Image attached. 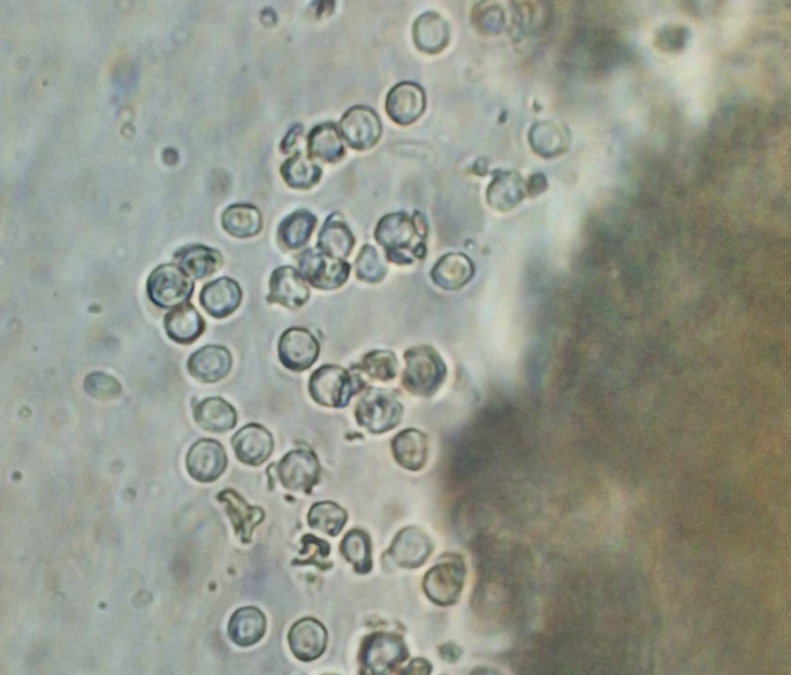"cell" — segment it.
Here are the masks:
<instances>
[{
    "label": "cell",
    "mask_w": 791,
    "mask_h": 675,
    "mask_svg": "<svg viewBox=\"0 0 791 675\" xmlns=\"http://www.w3.org/2000/svg\"><path fill=\"white\" fill-rule=\"evenodd\" d=\"M280 172L288 186L301 190L313 188L322 177L320 165L302 152L294 153L291 159L285 161Z\"/></svg>",
    "instance_id": "d6a6232c"
},
{
    "label": "cell",
    "mask_w": 791,
    "mask_h": 675,
    "mask_svg": "<svg viewBox=\"0 0 791 675\" xmlns=\"http://www.w3.org/2000/svg\"><path fill=\"white\" fill-rule=\"evenodd\" d=\"M392 451L401 467L418 471L428 461L429 441L420 430H403L392 441Z\"/></svg>",
    "instance_id": "d4e9b609"
},
{
    "label": "cell",
    "mask_w": 791,
    "mask_h": 675,
    "mask_svg": "<svg viewBox=\"0 0 791 675\" xmlns=\"http://www.w3.org/2000/svg\"><path fill=\"white\" fill-rule=\"evenodd\" d=\"M524 197L523 181L515 172H496L494 181L488 186V204L505 211L519 204Z\"/></svg>",
    "instance_id": "1f68e13d"
},
{
    "label": "cell",
    "mask_w": 791,
    "mask_h": 675,
    "mask_svg": "<svg viewBox=\"0 0 791 675\" xmlns=\"http://www.w3.org/2000/svg\"><path fill=\"white\" fill-rule=\"evenodd\" d=\"M360 368L371 379L389 382L396 378L397 359L389 351H372L364 356Z\"/></svg>",
    "instance_id": "d590c367"
},
{
    "label": "cell",
    "mask_w": 791,
    "mask_h": 675,
    "mask_svg": "<svg viewBox=\"0 0 791 675\" xmlns=\"http://www.w3.org/2000/svg\"><path fill=\"white\" fill-rule=\"evenodd\" d=\"M310 291L304 277L293 267H280L273 271L269 280L268 302L289 309H298L309 300Z\"/></svg>",
    "instance_id": "4fadbf2b"
},
{
    "label": "cell",
    "mask_w": 791,
    "mask_h": 675,
    "mask_svg": "<svg viewBox=\"0 0 791 675\" xmlns=\"http://www.w3.org/2000/svg\"><path fill=\"white\" fill-rule=\"evenodd\" d=\"M277 476L285 490L310 492L320 482V461L312 450H293L277 465Z\"/></svg>",
    "instance_id": "52a82bcc"
},
{
    "label": "cell",
    "mask_w": 791,
    "mask_h": 675,
    "mask_svg": "<svg viewBox=\"0 0 791 675\" xmlns=\"http://www.w3.org/2000/svg\"><path fill=\"white\" fill-rule=\"evenodd\" d=\"M194 291L188 273L177 264L159 265L149 276L148 297L159 308H177L186 304Z\"/></svg>",
    "instance_id": "5b68a950"
},
{
    "label": "cell",
    "mask_w": 791,
    "mask_h": 675,
    "mask_svg": "<svg viewBox=\"0 0 791 675\" xmlns=\"http://www.w3.org/2000/svg\"><path fill=\"white\" fill-rule=\"evenodd\" d=\"M432 549L430 538L421 529L411 527L397 534L389 553L400 566L418 567L428 559Z\"/></svg>",
    "instance_id": "603a6c76"
},
{
    "label": "cell",
    "mask_w": 791,
    "mask_h": 675,
    "mask_svg": "<svg viewBox=\"0 0 791 675\" xmlns=\"http://www.w3.org/2000/svg\"><path fill=\"white\" fill-rule=\"evenodd\" d=\"M316 226V215L308 210L294 211L280 223V243L288 250H298V248L304 247L309 242Z\"/></svg>",
    "instance_id": "4dcf8cb0"
},
{
    "label": "cell",
    "mask_w": 791,
    "mask_h": 675,
    "mask_svg": "<svg viewBox=\"0 0 791 675\" xmlns=\"http://www.w3.org/2000/svg\"><path fill=\"white\" fill-rule=\"evenodd\" d=\"M355 273L359 280L371 284L380 283L387 275V267L381 260L378 251L370 244H366L360 250L355 262Z\"/></svg>",
    "instance_id": "8d00e7d4"
},
{
    "label": "cell",
    "mask_w": 791,
    "mask_h": 675,
    "mask_svg": "<svg viewBox=\"0 0 791 675\" xmlns=\"http://www.w3.org/2000/svg\"><path fill=\"white\" fill-rule=\"evenodd\" d=\"M168 337L180 345H192L204 334L206 323L192 304L177 306L165 316Z\"/></svg>",
    "instance_id": "7402d4cb"
},
{
    "label": "cell",
    "mask_w": 791,
    "mask_h": 675,
    "mask_svg": "<svg viewBox=\"0 0 791 675\" xmlns=\"http://www.w3.org/2000/svg\"><path fill=\"white\" fill-rule=\"evenodd\" d=\"M320 355V343L310 331L292 327L281 335L279 343L280 362L288 370L301 372L312 367Z\"/></svg>",
    "instance_id": "30bf717a"
},
{
    "label": "cell",
    "mask_w": 791,
    "mask_h": 675,
    "mask_svg": "<svg viewBox=\"0 0 791 675\" xmlns=\"http://www.w3.org/2000/svg\"><path fill=\"white\" fill-rule=\"evenodd\" d=\"M267 620L259 608L244 607L231 616L227 633L233 643L239 646L258 644L265 635Z\"/></svg>",
    "instance_id": "83f0119b"
},
{
    "label": "cell",
    "mask_w": 791,
    "mask_h": 675,
    "mask_svg": "<svg viewBox=\"0 0 791 675\" xmlns=\"http://www.w3.org/2000/svg\"><path fill=\"white\" fill-rule=\"evenodd\" d=\"M225 447L215 440H200L190 447L186 457V469L194 480L213 483L227 469Z\"/></svg>",
    "instance_id": "9c48e42d"
},
{
    "label": "cell",
    "mask_w": 791,
    "mask_h": 675,
    "mask_svg": "<svg viewBox=\"0 0 791 675\" xmlns=\"http://www.w3.org/2000/svg\"><path fill=\"white\" fill-rule=\"evenodd\" d=\"M308 152L310 159H318L325 163H338L345 156V143L339 127L334 123H322L314 127L308 136Z\"/></svg>",
    "instance_id": "4316f807"
},
{
    "label": "cell",
    "mask_w": 791,
    "mask_h": 675,
    "mask_svg": "<svg viewBox=\"0 0 791 675\" xmlns=\"http://www.w3.org/2000/svg\"><path fill=\"white\" fill-rule=\"evenodd\" d=\"M475 267L469 256L451 252L443 255L432 269V280L445 291H459L474 277Z\"/></svg>",
    "instance_id": "ffe728a7"
},
{
    "label": "cell",
    "mask_w": 791,
    "mask_h": 675,
    "mask_svg": "<svg viewBox=\"0 0 791 675\" xmlns=\"http://www.w3.org/2000/svg\"><path fill=\"white\" fill-rule=\"evenodd\" d=\"M432 672V666L425 660H414L403 675H429Z\"/></svg>",
    "instance_id": "ab89813d"
},
{
    "label": "cell",
    "mask_w": 791,
    "mask_h": 675,
    "mask_svg": "<svg viewBox=\"0 0 791 675\" xmlns=\"http://www.w3.org/2000/svg\"><path fill=\"white\" fill-rule=\"evenodd\" d=\"M479 675H495V674H492V673H484V674H479Z\"/></svg>",
    "instance_id": "b9f144b4"
},
{
    "label": "cell",
    "mask_w": 791,
    "mask_h": 675,
    "mask_svg": "<svg viewBox=\"0 0 791 675\" xmlns=\"http://www.w3.org/2000/svg\"><path fill=\"white\" fill-rule=\"evenodd\" d=\"M355 247V236L341 214H331L323 225L317 250L322 254L345 260Z\"/></svg>",
    "instance_id": "cb8c5ba5"
},
{
    "label": "cell",
    "mask_w": 791,
    "mask_h": 675,
    "mask_svg": "<svg viewBox=\"0 0 791 675\" xmlns=\"http://www.w3.org/2000/svg\"><path fill=\"white\" fill-rule=\"evenodd\" d=\"M342 554L359 573L371 570V541L362 530H351L346 534L342 541Z\"/></svg>",
    "instance_id": "e575fe53"
},
{
    "label": "cell",
    "mask_w": 791,
    "mask_h": 675,
    "mask_svg": "<svg viewBox=\"0 0 791 675\" xmlns=\"http://www.w3.org/2000/svg\"><path fill=\"white\" fill-rule=\"evenodd\" d=\"M403 405L395 393L381 388L368 389L356 404L355 417L358 424L368 432H389L400 424Z\"/></svg>",
    "instance_id": "3957f363"
},
{
    "label": "cell",
    "mask_w": 791,
    "mask_h": 675,
    "mask_svg": "<svg viewBox=\"0 0 791 675\" xmlns=\"http://www.w3.org/2000/svg\"><path fill=\"white\" fill-rule=\"evenodd\" d=\"M308 520L313 529L320 530L329 536H338L345 528L347 513L333 501H321L310 509Z\"/></svg>",
    "instance_id": "836d02e7"
},
{
    "label": "cell",
    "mask_w": 791,
    "mask_h": 675,
    "mask_svg": "<svg viewBox=\"0 0 791 675\" xmlns=\"http://www.w3.org/2000/svg\"><path fill=\"white\" fill-rule=\"evenodd\" d=\"M338 127L343 140L355 151L374 148L383 134L379 115L367 106L351 107L343 115Z\"/></svg>",
    "instance_id": "ba28073f"
},
{
    "label": "cell",
    "mask_w": 791,
    "mask_h": 675,
    "mask_svg": "<svg viewBox=\"0 0 791 675\" xmlns=\"http://www.w3.org/2000/svg\"><path fill=\"white\" fill-rule=\"evenodd\" d=\"M465 582V566L461 561L441 563L426 574L425 591L429 598L442 606L457 602Z\"/></svg>",
    "instance_id": "7c38bea8"
},
{
    "label": "cell",
    "mask_w": 791,
    "mask_h": 675,
    "mask_svg": "<svg viewBox=\"0 0 791 675\" xmlns=\"http://www.w3.org/2000/svg\"><path fill=\"white\" fill-rule=\"evenodd\" d=\"M194 420L200 428L211 433H225L234 429L238 413L233 405L221 397H210L194 407Z\"/></svg>",
    "instance_id": "484cf974"
},
{
    "label": "cell",
    "mask_w": 791,
    "mask_h": 675,
    "mask_svg": "<svg viewBox=\"0 0 791 675\" xmlns=\"http://www.w3.org/2000/svg\"><path fill=\"white\" fill-rule=\"evenodd\" d=\"M301 276L312 287L322 291L341 288L349 279L351 267L346 260L331 258L317 248H308L298 256Z\"/></svg>",
    "instance_id": "8992f818"
},
{
    "label": "cell",
    "mask_w": 791,
    "mask_h": 675,
    "mask_svg": "<svg viewBox=\"0 0 791 675\" xmlns=\"http://www.w3.org/2000/svg\"><path fill=\"white\" fill-rule=\"evenodd\" d=\"M480 11L474 12V24L478 27L479 31L484 33H498L500 26H503V18L500 16L499 10L494 8H483L479 6Z\"/></svg>",
    "instance_id": "f35d334b"
},
{
    "label": "cell",
    "mask_w": 791,
    "mask_h": 675,
    "mask_svg": "<svg viewBox=\"0 0 791 675\" xmlns=\"http://www.w3.org/2000/svg\"><path fill=\"white\" fill-rule=\"evenodd\" d=\"M233 367V356L226 347L206 346L190 356V375L202 383H217L225 379Z\"/></svg>",
    "instance_id": "9a60e30c"
},
{
    "label": "cell",
    "mask_w": 791,
    "mask_h": 675,
    "mask_svg": "<svg viewBox=\"0 0 791 675\" xmlns=\"http://www.w3.org/2000/svg\"><path fill=\"white\" fill-rule=\"evenodd\" d=\"M175 258L180 267L197 280L214 275L223 264L221 252L201 244L182 248Z\"/></svg>",
    "instance_id": "f1b7e54d"
},
{
    "label": "cell",
    "mask_w": 791,
    "mask_h": 675,
    "mask_svg": "<svg viewBox=\"0 0 791 675\" xmlns=\"http://www.w3.org/2000/svg\"><path fill=\"white\" fill-rule=\"evenodd\" d=\"M403 384L407 391L417 396H432L445 382L446 364L437 351L428 346L413 347L404 355Z\"/></svg>",
    "instance_id": "7a4b0ae2"
},
{
    "label": "cell",
    "mask_w": 791,
    "mask_h": 675,
    "mask_svg": "<svg viewBox=\"0 0 791 675\" xmlns=\"http://www.w3.org/2000/svg\"><path fill=\"white\" fill-rule=\"evenodd\" d=\"M413 39L421 52L437 55L449 45V24L437 12H425L413 24Z\"/></svg>",
    "instance_id": "44dd1931"
},
{
    "label": "cell",
    "mask_w": 791,
    "mask_h": 675,
    "mask_svg": "<svg viewBox=\"0 0 791 675\" xmlns=\"http://www.w3.org/2000/svg\"><path fill=\"white\" fill-rule=\"evenodd\" d=\"M85 391L97 400H113L122 395V385L113 376L94 372L85 379Z\"/></svg>",
    "instance_id": "74e56055"
},
{
    "label": "cell",
    "mask_w": 791,
    "mask_h": 675,
    "mask_svg": "<svg viewBox=\"0 0 791 675\" xmlns=\"http://www.w3.org/2000/svg\"><path fill=\"white\" fill-rule=\"evenodd\" d=\"M301 132L302 126H296L288 132V135L285 136L283 143H281V148H283L284 153H288L294 146H296L298 136H300Z\"/></svg>",
    "instance_id": "60d3db41"
},
{
    "label": "cell",
    "mask_w": 791,
    "mask_h": 675,
    "mask_svg": "<svg viewBox=\"0 0 791 675\" xmlns=\"http://www.w3.org/2000/svg\"><path fill=\"white\" fill-rule=\"evenodd\" d=\"M219 503L226 509L234 525L236 534L243 542H250L252 532L263 523L265 513L262 508L251 507L247 501L234 490H225L217 496Z\"/></svg>",
    "instance_id": "d6986e66"
},
{
    "label": "cell",
    "mask_w": 791,
    "mask_h": 675,
    "mask_svg": "<svg viewBox=\"0 0 791 675\" xmlns=\"http://www.w3.org/2000/svg\"><path fill=\"white\" fill-rule=\"evenodd\" d=\"M222 226L235 238H251L262 231V213L258 207L252 205H231L222 215Z\"/></svg>",
    "instance_id": "f546056e"
},
{
    "label": "cell",
    "mask_w": 791,
    "mask_h": 675,
    "mask_svg": "<svg viewBox=\"0 0 791 675\" xmlns=\"http://www.w3.org/2000/svg\"><path fill=\"white\" fill-rule=\"evenodd\" d=\"M236 458L244 465L262 466L273 451V438L269 430L258 424H248L233 437Z\"/></svg>",
    "instance_id": "5bb4252c"
},
{
    "label": "cell",
    "mask_w": 791,
    "mask_h": 675,
    "mask_svg": "<svg viewBox=\"0 0 791 675\" xmlns=\"http://www.w3.org/2000/svg\"><path fill=\"white\" fill-rule=\"evenodd\" d=\"M429 227L424 215L397 211L380 219L375 230L376 242L384 248L389 262L407 265L425 258Z\"/></svg>",
    "instance_id": "6da1fadb"
},
{
    "label": "cell",
    "mask_w": 791,
    "mask_h": 675,
    "mask_svg": "<svg viewBox=\"0 0 791 675\" xmlns=\"http://www.w3.org/2000/svg\"><path fill=\"white\" fill-rule=\"evenodd\" d=\"M407 649L399 637L376 635L364 649V665L372 675H387L403 661Z\"/></svg>",
    "instance_id": "2e32d148"
},
{
    "label": "cell",
    "mask_w": 791,
    "mask_h": 675,
    "mask_svg": "<svg viewBox=\"0 0 791 675\" xmlns=\"http://www.w3.org/2000/svg\"><path fill=\"white\" fill-rule=\"evenodd\" d=\"M426 109L425 90L414 82L393 86L385 99V111L392 122L409 126L422 117Z\"/></svg>",
    "instance_id": "8fae6325"
},
{
    "label": "cell",
    "mask_w": 791,
    "mask_h": 675,
    "mask_svg": "<svg viewBox=\"0 0 791 675\" xmlns=\"http://www.w3.org/2000/svg\"><path fill=\"white\" fill-rule=\"evenodd\" d=\"M327 633L321 623L313 619L297 621L289 632V646L301 661H313L326 648Z\"/></svg>",
    "instance_id": "ac0fdd59"
},
{
    "label": "cell",
    "mask_w": 791,
    "mask_h": 675,
    "mask_svg": "<svg viewBox=\"0 0 791 675\" xmlns=\"http://www.w3.org/2000/svg\"><path fill=\"white\" fill-rule=\"evenodd\" d=\"M362 382L333 364L318 368L309 382V391L316 403L327 408H345L359 391Z\"/></svg>",
    "instance_id": "277c9868"
},
{
    "label": "cell",
    "mask_w": 791,
    "mask_h": 675,
    "mask_svg": "<svg viewBox=\"0 0 791 675\" xmlns=\"http://www.w3.org/2000/svg\"><path fill=\"white\" fill-rule=\"evenodd\" d=\"M202 308L214 318L231 316L242 302V289L229 277L211 281L200 294Z\"/></svg>",
    "instance_id": "e0dca14e"
}]
</instances>
